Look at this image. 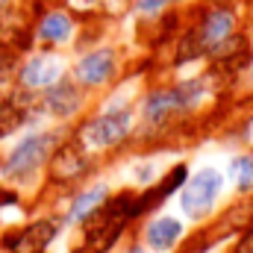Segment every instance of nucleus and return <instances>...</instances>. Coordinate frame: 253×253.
I'll return each mask as SVG.
<instances>
[{"mask_svg": "<svg viewBox=\"0 0 253 253\" xmlns=\"http://www.w3.org/2000/svg\"><path fill=\"white\" fill-rule=\"evenodd\" d=\"M186 233V224L174 215H159L144 227V245L153 253H171Z\"/></svg>", "mask_w": 253, "mask_h": 253, "instance_id": "obj_8", "label": "nucleus"}, {"mask_svg": "<svg viewBox=\"0 0 253 253\" xmlns=\"http://www.w3.org/2000/svg\"><path fill=\"white\" fill-rule=\"evenodd\" d=\"M56 233H59V224L50 218H42V221H33L24 230H18L6 242V248L12 253H44L50 248V242L56 239Z\"/></svg>", "mask_w": 253, "mask_h": 253, "instance_id": "obj_6", "label": "nucleus"}, {"mask_svg": "<svg viewBox=\"0 0 253 253\" xmlns=\"http://www.w3.org/2000/svg\"><path fill=\"white\" fill-rule=\"evenodd\" d=\"M221 189H224V177H221L218 168H200L197 174H191L189 180L183 183V189H180V209H183V215L191 218V221L206 218L215 209V203L221 197Z\"/></svg>", "mask_w": 253, "mask_h": 253, "instance_id": "obj_3", "label": "nucleus"}, {"mask_svg": "<svg viewBox=\"0 0 253 253\" xmlns=\"http://www.w3.org/2000/svg\"><path fill=\"white\" fill-rule=\"evenodd\" d=\"M233 36V15L230 12H212L209 18H206V27H203V44L206 47H215L218 42H224V39H230Z\"/></svg>", "mask_w": 253, "mask_h": 253, "instance_id": "obj_15", "label": "nucleus"}, {"mask_svg": "<svg viewBox=\"0 0 253 253\" xmlns=\"http://www.w3.org/2000/svg\"><path fill=\"white\" fill-rule=\"evenodd\" d=\"M132 129V112L129 109H106L100 118L88 121L80 129V144L83 150H106L118 141H124L126 132Z\"/></svg>", "mask_w": 253, "mask_h": 253, "instance_id": "obj_4", "label": "nucleus"}, {"mask_svg": "<svg viewBox=\"0 0 253 253\" xmlns=\"http://www.w3.org/2000/svg\"><path fill=\"white\" fill-rule=\"evenodd\" d=\"M251 138H253V126H251Z\"/></svg>", "mask_w": 253, "mask_h": 253, "instance_id": "obj_21", "label": "nucleus"}, {"mask_svg": "<svg viewBox=\"0 0 253 253\" xmlns=\"http://www.w3.org/2000/svg\"><path fill=\"white\" fill-rule=\"evenodd\" d=\"M85 168H88V159L80 141H68L62 147H56L50 156V174L56 180H77Z\"/></svg>", "mask_w": 253, "mask_h": 253, "instance_id": "obj_11", "label": "nucleus"}, {"mask_svg": "<svg viewBox=\"0 0 253 253\" xmlns=\"http://www.w3.org/2000/svg\"><path fill=\"white\" fill-rule=\"evenodd\" d=\"M24 24L27 21H24L21 9H15L12 3H0V47L15 50L24 42V33H27Z\"/></svg>", "mask_w": 253, "mask_h": 253, "instance_id": "obj_12", "label": "nucleus"}, {"mask_svg": "<svg viewBox=\"0 0 253 253\" xmlns=\"http://www.w3.org/2000/svg\"><path fill=\"white\" fill-rule=\"evenodd\" d=\"M126 0H100V9L103 12H121Z\"/></svg>", "mask_w": 253, "mask_h": 253, "instance_id": "obj_18", "label": "nucleus"}, {"mask_svg": "<svg viewBox=\"0 0 253 253\" xmlns=\"http://www.w3.org/2000/svg\"><path fill=\"white\" fill-rule=\"evenodd\" d=\"M39 39L44 42V44H65V42H71V36H74V21L65 15V12H47L42 21H39Z\"/></svg>", "mask_w": 253, "mask_h": 253, "instance_id": "obj_13", "label": "nucleus"}, {"mask_svg": "<svg viewBox=\"0 0 253 253\" xmlns=\"http://www.w3.org/2000/svg\"><path fill=\"white\" fill-rule=\"evenodd\" d=\"M129 253H147V251H144V248H132Z\"/></svg>", "mask_w": 253, "mask_h": 253, "instance_id": "obj_20", "label": "nucleus"}, {"mask_svg": "<svg viewBox=\"0 0 253 253\" xmlns=\"http://www.w3.org/2000/svg\"><path fill=\"white\" fill-rule=\"evenodd\" d=\"M62 71H65V62L56 53H36L18 68V80L30 91H39V88L44 91V88H50V85H56L62 80Z\"/></svg>", "mask_w": 253, "mask_h": 253, "instance_id": "obj_5", "label": "nucleus"}, {"mask_svg": "<svg viewBox=\"0 0 253 253\" xmlns=\"http://www.w3.org/2000/svg\"><path fill=\"white\" fill-rule=\"evenodd\" d=\"M80 103H83V97H80L77 85H71L65 80H59L50 88H44V94L39 97V109L53 115V118H71L80 109Z\"/></svg>", "mask_w": 253, "mask_h": 253, "instance_id": "obj_10", "label": "nucleus"}, {"mask_svg": "<svg viewBox=\"0 0 253 253\" xmlns=\"http://www.w3.org/2000/svg\"><path fill=\"white\" fill-rule=\"evenodd\" d=\"M227 174H230V183H233L239 191H251L253 189V156L251 153L236 156V159L230 162Z\"/></svg>", "mask_w": 253, "mask_h": 253, "instance_id": "obj_16", "label": "nucleus"}, {"mask_svg": "<svg viewBox=\"0 0 253 253\" xmlns=\"http://www.w3.org/2000/svg\"><path fill=\"white\" fill-rule=\"evenodd\" d=\"M36 106H39V97L30 88L18 91L12 97H0V141L9 138L12 132H18L27 124V118H30V112Z\"/></svg>", "mask_w": 253, "mask_h": 253, "instance_id": "obj_7", "label": "nucleus"}, {"mask_svg": "<svg viewBox=\"0 0 253 253\" xmlns=\"http://www.w3.org/2000/svg\"><path fill=\"white\" fill-rule=\"evenodd\" d=\"M236 253H253V233L242 242V245H239V251H236Z\"/></svg>", "mask_w": 253, "mask_h": 253, "instance_id": "obj_19", "label": "nucleus"}, {"mask_svg": "<svg viewBox=\"0 0 253 253\" xmlns=\"http://www.w3.org/2000/svg\"><path fill=\"white\" fill-rule=\"evenodd\" d=\"M106 186H91L88 191H83V194H77L74 197V203H71V209H68V224H83L94 209H100L103 203H106Z\"/></svg>", "mask_w": 253, "mask_h": 253, "instance_id": "obj_14", "label": "nucleus"}, {"mask_svg": "<svg viewBox=\"0 0 253 253\" xmlns=\"http://www.w3.org/2000/svg\"><path fill=\"white\" fill-rule=\"evenodd\" d=\"M138 206L132 203V197H115V200H106L100 209H94L88 218H85V233H83V245L77 253H106L115 239L121 236L124 224L129 221V215L135 212Z\"/></svg>", "mask_w": 253, "mask_h": 253, "instance_id": "obj_1", "label": "nucleus"}, {"mask_svg": "<svg viewBox=\"0 0 253 253\" xmlns=\"http://www.w3.org/2000/svg\"><path fill=\"white\" fill-rule=\"evenodd\" d=\"M165 3H168V0H135L138 12H144V15H150V12H159V9H165Z\"/></svg>", "mask_w": 253, "mask_h": 253, "instance_id": "obj_17", "label": "nucleus"}, {"mask_svg": "<svg viewBox=\"0 0 253 253\" xmlns=\"http://www.w3.org/2000/svg\"><path fill=\"white\" fill-rule=\"evenodd\" d=\"M112 74H115V53L109 47L91 50L74 65V77L83 85H103Z\"/></svg>", "mask_w": 253, "mask_h": 253, "instance_id": "obj_9", "label": "nucleus"}, {"mask_svg": "<svg viewBox=\"0 0 253 253\" xmlns=\"http://www.w3.org/2000/svg\"><path fill=\"white\" fill-rule=\"evenodd\" d=\"M56 141H59V132H53V129H47V132H33V135L21 138V141L9 150V156H6V162H3V174H6L9 180H27V177H33V174L53 156Z\"/></svg>", "mask_w": 253, "mask_h": 253, "instance_id": "obj_2", "label": "nucleus"}]
</instances>
